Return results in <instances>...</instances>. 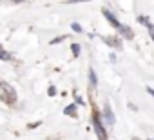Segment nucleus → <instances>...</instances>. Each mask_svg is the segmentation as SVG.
Here are the masks:
<instances>
[{
  "instance_id": "f257e3e1",
  "label": "nucleus",
  "mask_w": 154,
  "mask_h": 140,
  "mask_svg": "<svg viewBox=\"0 0 154 140\" xmlns=\"http://www.w3.org/2000/svg\"><path fill=\"white\" fill-rule=\"evenodd\" d=\"M93 126H94L98 140H107V131H105V127L102 124V115L96 111V107H93Z\"/></svg>"
},
{
  "instance_id": "f03ea898",
  "label": "nucleus",
  "mask_w": 154,
  "mask_h": 140,
  "mask_svg": "<svg viewBox=\"0 0 154 140\" xmlns=\"http://www.w3.org/2000/svg\"><path fill=\"white\" fill-rule=\"evenodd\" d=\"M0 100L6 104H15L17 102V93L11 86H8L6 82H0Z\"/></svg>"
},
{
  "instance_id": "7ed1b4c3",
  "label": "nucleus",
  "mask_w": 154,
  "mask_h": 140,
  "mask_svg": "<svg viewBox=\"0 0 154 140\" xmlns=\"http://www.w3.org/2000/svg\"><path fill=\"white\" fill-rule=\"evenodd\" d=\"M103 118H105V122H107V124H111V126H114V122H116L114 113H112V109H111V106H109V104H105V106H103Z\"/></svg>"
},
{
  "instance_id": "20e7f679",
  "label": "nucleus",
  "mask_w": 154,
  "mask_h": 140,
  "mask_svg": "<svg viewBox=\"0 0 154 140\" xmlns=\"http://www.w3.org/2000/svg\"><path fill=\"white\" fill-rule=\"evenodd\" d=\"M103 17L107 18V22H109V24H111L112 27H116V29H120V27H122V24H120V22L116 20V17H114V15H112V13H111L109 9H103Z\"/></svg>"
},
{
  "instance_id": "39448f33",
  "label": "nucleus",
  "mask_w": 154,
  "mask_h": 140,
  "mask_svg": "<svg viewBox=\"0 0 154 140\" xmlns=\"http://www.w3.org/2000/svg\"><path fill=\"white\" fill-rule=\"evenodd\" d=\"M118 31H120V33H122L125 38H129V40H132V38H134V33H132V29H131L129 26H122Z\"/></svg>"
},
{
  "instance_id": "423d86ee",
  "label": "nucleus",
  "mask_w": 154,
  "mask_h": 140,
  "mask_svg": "<svg viewBox=\"0 0 154 140\" xmlns=\"http://www.w3.org/2000/svg\"><path fill=\"white\" fill-rule=\"evenodd\" d=\"M63 113H65L67 116H72V118H74V116H78V115H76V104H69V106L63 109Z\"/></svg>"
},
{
  "instance_id": "0eeeda50",
  "label": "nucleus",
  "mask_w": 154,
  "mask_h": 140,
  "mask_svg": "<svg viewBox=\"0 0 154 140\" xmlns=\"http://www.w3.org/2000/svg\"><path fill=\"white\" fill-rule=\"evenodd\" d=\"M105 42L109 44V46H112V47H122V44H120V38H116V37H105Z\"/></svg>"
},
{
  "instance_id": "6e6552de",
  "label": "nucleus",
  "mask_w": 154,
  "mask_h": 140,
  "mask_svg": "<svg viewBox=\"0 0 154 140\" xmlns=\"http://www.w3.org/2000/svg\"><path fill=\"white\" fill-rule=\"evenodd\" d=\"M89 82H91V89L96 86V73H94V69H89Z\"/></svg>"
},
{
  "instance_id": "1a4fd4ad",
  "label": "nucleus",
  "mask_w": 154,
  "mask_h": 140,
  "mask_svg": "<svg viewBox=\"0 0 154 140\" xmlns=\"http://www.w3.org/2000/svg\"><path fill=\"white\" fill-rule=\"evenodd\" d=\"M71 51H72V56H80V44L72 42L71 44Z\"/></svg>"
},
{
  "instance_id": "9d476101",
  "label": "nucleus",
  "mask_w": 154,
  "mask_h": 140,
  "mask_svg": "<svg viewBox=\"0 0 154 140\" xmlns=\"http://www.w3.org/2000/svg\"><path fill=\"white\" fill-rule=\"evenodd\" d=\"M9 58H11V55L8 51H4L2 46H0V60H9Z\"/></svg>"
},
{
  "instance_id": "9b49d317",
  "label": "nucleus",
  "mask_w": 154,
  "mask_h": 140,
  "mask_svg": "<svg viewBox=\"0 0 154 140\" xmlns=\"http://www.w3.org/2000/svg\"><path fill=\"white\" fill-rule=\"evenodd\" d=\"M71 27H72V31H74V33H82V26H80L78 22H74Z\"/></svg>"
},
{
  "instance_id": "f8f14e48",
  "label": "nucleus",
  "mask_w": 154,
  "mask_h": 140,
  "mask_svg": "<svg viewBox=\"0 0 154 140\" xmlns=\"http://www.w3.org/2000/svg\"><path fill=\"white\" fill-rule=\"evenodd\" d=\"M63 38H65V37H56V38H53V40H51V44H60Z\"/></svg>"
},
{
  "instance_id": "ddd939ff",
  "label": "nucleus",
  "mask_w": 154,
  "mask_h": 140,
  "mask_svg": "<svg viewBox=\"0 0 154 140\" xmlns=\"http://www.w3.org/2000/svg\"><path fill=\"white\" fill-rule=\"evenodd\" d=\"M54 93H56V88H54V86H51V88L47 89V95H51V97H53Z\"/></svg>"
},
{
  "instance_id": "4468645a",
  "label": "nucleus",
  "mask_w": 154,
  "mask_h": 140,
  "mask_svg": "<svg viewBox=\"0 0 154 140\" xmlns=\"http://www.w3.org/2000/svg\"><path fill=\"white\" fill-rule=\"evenodd\" d=\"M38 126H40V122H33V124H29L27 127H29V129H33V127H38Z\"/></svg>"
},
{
  "instance_id": "2eb2a0df",
  "label": "nucleus",
  "mask_w": 154,
  "mask_h": 140,
  "mask_svg": "<svg viewBox=\"0 0 154 140\" xmlns=\"http://www.w3.org/2000/svg\"><path fill=\"white\" fill-rule=\"evenodd\" d=\"M78 104H84V100H82V98H80L78 95H76V106H78Z\"/></svg>"
},
{
  "instance_id": "dca6fc26",
  "label": "nucleus",
  "mask_w": 154,
  "mask_h": 140,
  "mask_svg": "<svg viewBox=\"0 0 154 140\" xmlns=\"http://www.w3.org/2000/svg\"><path fill=\"white\" fill-rule=\"evenodd\" d=\"M147 93H149L150 97H154V89H152V88H147Z\"/></svg>"
},
{
  "instance_id": "f3484780",
  "label": "nucleus",
  "mask_w": 154,
  "mask_h": 140,
  "mask_svg": "<svg viewBox=\"0 0 154 140\" xmlns=\"http://www.w3.org/2000/svg\"><path fill=\"white\" fill-rule=\"evenodd\" d=\"M134 140H140V138H134Z\"/></svg>"
},
{
  "instance_id": "a211bd4d",
  "label": "nucleus",
  "mask_w": 154,
  "mask_h": 140,
  "mask_svg": "<svg viewBox=\"0 0 154 140\" xmlns=\"http://www.w3.org/2000/svg\"><path fill=\"white\" fill-rule=\"evenodd\" d=\"M149 140H152V138H149Z\"/></svg>"
}]
</instances>
